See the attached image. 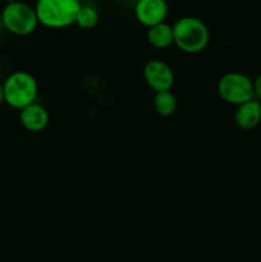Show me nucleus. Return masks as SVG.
<instances>
[{
  "instance_id": "1",
  "label": "nucleus",
  "mask_w": 261,
  "mask_h": 262,
  "mask_svg": "<svg viewBox=\"0 0 261 262\" xmlns=\"http://www.w3.org/2000/svg\"><path fill=\"white\" fill-rule=\"evenodd\" d=\"M4 102L17 110L35 104L38 94V84L35 77L25 71L13 72L3 82Z\"/></svg>"
},
{
  "instance_id": "2",
  "label": "nucleus",
  "mask_w": 261,
  "mask_h": 262,
  "mask_svg": "<svg viewBox=\"0 0 261 262\" xmlns=\"http://www.w3.org/2000/svg\"><path fill=\"white\" fill-rule=\"evenodd\" d=\"M81 7L77 0H40L35 10L38 23L50 28H63L76 23Z\"/></svg>"
},
{
  "instance_id": "3",
  "label": "nucleus",
  "mask_w": 261,
  "mask_h": 262,
  "mask_svg": "<svg viewBox=\"0 0 261 262\" xmlns=\"http://www.w3.org/2000/svg\"><path fill=\"white\" fill-rule=\"evenodd\" d=\"M173 32L174 43L184 53H200L209 43V30L199 18H179L173 25Z\"/></svg>"
},
{
  "instance_id": "4",
  "label": "nucleus",
  "mask_w": 261,
  "mask_h": 262,
  "mask_svg": "<svg viewBox=\"0 0 261 262\" xmlns=\"http://www.w3.org/2000/svg\"><path fill=\"white\" fill-rule=\"evenodd\" d=\"M2 22L9 32L18 36L31 35L38 25L36 10L22 2H10L2 10Z\"/></svg>"
},
{
  "instance_id": "5",
  "label": "nucleus",
  "mask_w": 261,
  "mask_h": 262,
  "mask_svg": "<svg viewBox=\"0 0 261 262\" xmlns=\"http://www.w3.org/2000/svg\"><path fill=\"white\" fill-rule=\"evenodd\" d=\"M217 94L229 104L242 105L253 100V83L246 74L228 72L217 82Z\"/></svg>"
},
{
  "instance_id": "6",
  "label": "nucleus",
  "mask_w": 261,
  "mask_h": 262,
  "mask_svg": "<svg viewBox=\"0 0 261 262\" xmlns=\"http://www.w3.org/2000/svg\"><path fill=\"white\" fill-rule=\"evenodd\" d=\"M143 77L148 86L156 92L170 91L174 84V73L170 67L161 60H150L143 68Z\"/></svg>"
},
{
  "instance_id": "7",
  "label": "nucleus",
  "mask_w": 261,
  "mask_h": 262,
  "mask_svg": "<svg viewBox=\"0 0 261 262\" xmlns=\"http://www.w3.org/2000/svg\"><path fill=\"white\" fill-rule=\"evenodd\" d=\"M135 14L138 22L154 27L164 23L168 15V4L164 0H140L135 7Z\"/></svg>"
},
{
  "instance_id": "8",
  "label": "nucleus",
  "mask_w": 261,
  "mask_h": 262,
  "mask_svg": "<svg viewBox=\"0 0 261 262\" xmlns=\"http://www.w3.org/2000/svg\"><path fill=\"white\" fill-rule=\"evenodd\" d=\"M19 122L30 132H41L49 124V113L42 105L35 102L20 110Z\"/></svg>"
},
{
  "instance_id": "9",
  "label": "nucleus",
  "mask_w": 261,
  "mask_h": 262,
  "mask_svg": "<svg viewBox=\"0 0 261 262\" xmlns=\"http://www.w3.org/2000/svg\"><path fill=\"white\" fill-rule=\"evenodd\" d=\"M235 123L242 129H252L261 122V104L255 99L240 105L235 112Z\"/></svg>"
},
{
  "instance_id": "10",
  "label": "nucleus",
  "mask_w": 261,
  "mask_h": 262,
  "mask_svg": "<svg viewBox=\"0 0 261 262\" xmlns=\"http://www.w3.org/2000/svg\"><path fill=\"white\" fill-rule=\"evenodd\" d=\"M147 40L154 48L164 49L174 43L173 26L168 23H160L154 27H150L147 32Z\"/></svg>"
},
{
  "instance_id": "11",
  "label": "nucleus",
  "mask_w": 261,
  "mask_h": 262,
  "mask_svg": "<svg viewBox=\"0 0 261 262\" xmlns=\"http://www.w3.org/2000/svg\"><path fill=\"white\" fill-rule=\"evenodd\" d=\"M154 107L161 117H169L177 109V99L170 91L156 92L154 96Z\"/></svg>"
},
{
  "instance_id": "12",
  "label": "nucleus",
  "mask_w": 261,
  "mask_h": 262,
  "mask_svg": "<svg viewBox=\"0 0 261 262\" xmlns=\"http://www.w3.org/2000/svg\"><path fill=\"white\" fill-rule=\"evenodd\" d=\"M99 22V13L92 7H81L76 23L82 28H91Z\"/></svg>"
},
{
  "instance_id": "13",
  "label": "nucleus",
  "mask_w": 261,
  "mask_h": 262,
  "mask_svg": "<svg viewBox=\"0 0 261 262\" xmlns=\"http://www.w3.org/2000/svg\"><path fill=\"white\" fill-rule=\"evenodd\" d=\"M252 83H253V91H255V95H257V96L261 97V74H258V76L256 77V79L252 82Z\"/></svg>"
},
{
  "instance_id": "14",
  "label": "nucleus",
  "mask_w": 261,
  "mask_h": 262,
  "mask_svg": "<svg viewBox=\"0 0 261 262\" xmlns=\"http://www.w3.org/2000/svg\"><path fill=\"white\" fill-rule=\"evenodd\" d=\"M4 102V89H3V83L0 82V105Z\"/></svg>"
},
{
  "instance_id": "15",
  "label": "nucleus",
  "mask_w": 261,
  "mask_h": 262,
  "mask_svg": "<svg viewBox=\"0 0 261 262\" xmlns=\"http://www.w3.org/2000/svg\"><path fill=\"white\" fill-rule=\"evenodd\" d=\"M0 7H2V3H0Z\"/></svg>"
}]
</instances>
